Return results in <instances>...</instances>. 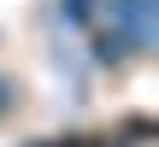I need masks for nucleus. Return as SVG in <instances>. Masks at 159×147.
<instances>
[{"mask_svg": "<svg viewBox=\"0 0 159 147\" xmlns=\"http://www.w3.org/2000/svg\"><path fill=\"white\" fill-rule=\"evenodd\" d=\"M112 35L130 47H153L159 35V0H112Z\"/></svg>", "mask_w": 159, "mask_h": 147, "instance_id": "obj_1", "label": "nucleus"}, {"mask_svg": "<svg viewBox=\"0 0 159 147\" xmlns=\"http://www.w3.org/2000/svg\"><path fill=\"white\" fill-rule=\"evenodd\" d=\"M6 106H12V82H0V112H6Z\"/></svg>", "mask_w": 159, "mask_h": 147, "instance_id": "obj_2", "label": "nucleus"}]
</instances>
